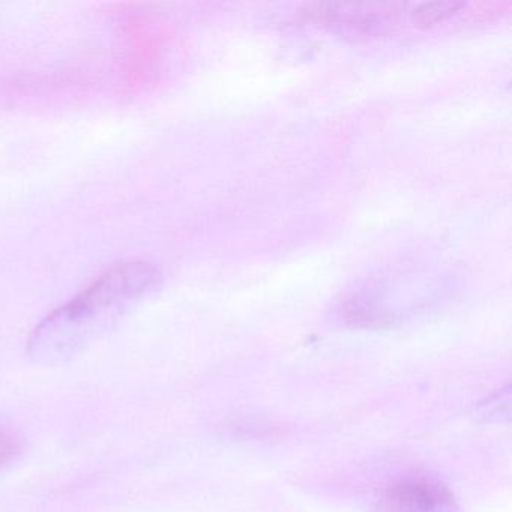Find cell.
Here are the masks:
<instances>
[{
	"label": "cell",
	"mask_w": 512,
	"mask_h": 512,
	"mask_svg": "<svg viewBox=\"0 0 512 512\" xmlns=\"http://www.w3.org/2000/svg\"><path fill=\"white\" fill-rule=\"evenodd\" d=\"M160 283L161 272L145 260H124L110 266L37 326L29 352L40 361L68 358L112 328Z\"/></svg>",
	"instance_id": "1"
},
{
	"label": "cell",
	"mask_w": 512,
	"mask_h": 512,
	"mask_svg": "<svg viewBox=\"0 0 512 512\" xmlns=\"http://www.w3.org/2000/svg\"><path fill=\"white\" fill-rule=\"evenodd\" d=\"M398 5L383 4H331L314 2L305 4L301 13L307 19L331 26L350 37H370L382 34L397 17Z\"/></svg>",
	"instance_id": "2"
},
{
	"label": "cell",
	"mask_w": 512,
	"mask_h": 512,
	"mask_svg": "<svg viewBox=\"0 0 512 512\" xmlns=\"http://www.w3.org/2000/svg\"><path fill=\"white\" fill-rule=\"evenodd\" d=\"M389 503L394 512H448L449 497L431 482L412 479L392 488Z\"/></svg>",
	"instance_id": "3"
},
{
	"label": "cell",
	"mask_w": 512,
	"mask_h": 512,
	"mask_svg": "<svg viewBox=\"0 0 512 512\" xmlns=\"http://www.w3.org/2000/svg\"><path fill=\"white\" fill-rule=\"evenodd\" d=\"M466 7L464 2L457 0H436V2H424L419 4L413 11V20L419 25H433L442 22L446 17L458 13L461 8Z\"/></svg>",
	"instance_id": "4"
},
{
	"label": "cell",
	"mask_w": 512,
	"mask_h": 512,
	"mask_svg": "<svg viewBox=\"0 0 512 512\" xmlns=\"http://www.w3.org/2000/svg\"><path fill=\"white\" fill-rule=\"evenodd\" d=\"M19 451V437L8 425L0 422V469L16 458Z\"/></svg>",
	"instance_id": "5"
}]
</instances>
